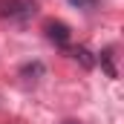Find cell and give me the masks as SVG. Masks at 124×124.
<instances>
[{"instance_id": "obj_1", "label": "cell", "mask_w": 124, "mask_h": 124, "mask_svg": "<svg viewBox=\"0 0 124 124\" xmlns=\"http://www.w3.org/2000/svg\"><path fill=\"white\" fill-rule=\"evenodd\" d=\"M35 3L29 0H0V17L3 20H29L35 15Z\"/></svg>"}, {"instance_id": "obj_2", "label": "cell", "mask_w": 124, "mask_h": 124, "mask_svg": "<svg viewBox=\"0 0 124 124\" xmlns=\"http://www.w3.org/2000/svg\"><path fill=\"white\" fill-rule=\"evenodd\" d=\"M46 38L55 43V46H69V40H72V32L69 26L63 23V20H46Z\"/></svg>"}, {"instance_id": "obj_3", "label": "cell", "mask_w": 124, "mask_h": 124, "mask_svg": "<svg viewBox=\"0 0 124 124\" xmlns=\"http://www.w3.org/2000/svg\"><path fill=\"white\" fill-rule=\"evenodd\" d=\"M46 75V66L40 61H29L20 66V78H26V81H38V78H43Z\"/></svg>"}, {"instance_id": "obj_4", "label": "cell", "mask_w": 124, "mask_h": 124, "mask_svg": "<svg viewBox=\"0 0 124 124\" xmlns=\"http://www.w3.org/2000/svg\"><path fill=\"white\" fill-rule=\"evenodd\" d=\"M98 61H101V69L107 72V78H118V69H116V55H113V46H107L101 55H98Z\"/></svg>"}, {"instance_id": "obj_5", "label": "cell", "mask_w": 124, "mask_h": 124, "mask_svg": "<svg viewBox=\"0 0 124 124\" xmlns=\"http://www.w3.org/2000/svg\"><path fill=\"white\" fill-rule=\"evenodd\" d=\"M69 55L81 63L84 69H93V66H95V58H93V52H90L87 46H72V49H69Z\"/></svg>"}, {"instance_id": "obj_6", "label": "cell", "mask_w": 124, "mask_h": 124, "mask_svg": "<svg viewBox=\"0 0 124 124\" xmlns=\"http://www.w3.org/2000/svg\"><path fill=\"white\" fill-rule=\"evenodd\" d=\"M69 3L78 9H95V0H69Z\"/></svg>"}, {"instance_id": "obj_7", "label": "cell", "mask_w": 124, "mask_h": 124, "mask_svg": "<svg viewBox=\"0 0 124 124\" xmlns=\"http://www.w3.org/2000/svg\"><path fill=\"white\" fill-rule=\"evenodd\" d=\"M63 124H78V121H63Z\"/></svg>"}]
</instances>
